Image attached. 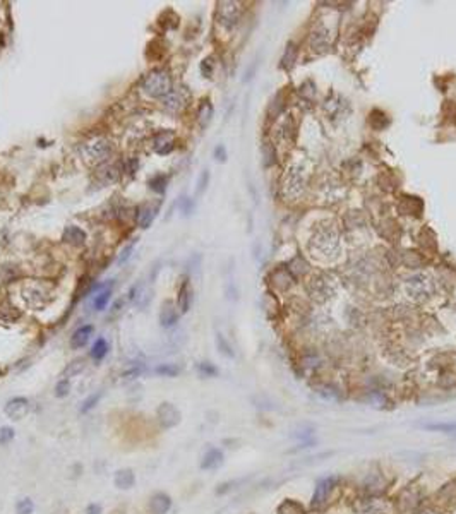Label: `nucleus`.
<instances>
[{
	"instance_id": "5",
	"label": "nucleus",
	"mask_w": 456,
	"mask_h": 514,
	"mask_svg": "<svg viewBox=\"0 0 456 514\" xmlns=\"http://www.w3.org/2000/svg\"><path fill=\"white\" fill-rule=\"evenodd\" d=\"M336 482H338L336 476H327V478H322V480L317 483L314 497H312V509H321L324 506L331 495L333 488L336 485Z\"/></svg>"
},
{
	"instance_id": "4",
	"label": "nucleus",
	"mask_w": 456,
	"mask_h": 514,
	"mask_svg": "<svg viewBox=\"0 0 456 514\" xmlns=\"http://www.w3.org/2000/svg\"><path fill=\"white\" fill-rule=\"evenodd\" d=\"M216 17L223 28L227 29L235 28L240 19V5L237 2H220Z\"/></svg>"
},
{
	"instance_id": "6",
	"label": "nucleus",
	"mask_w": 456,
	"mask_h": 514,
	"mask_svg": "<svg viewBox=\"0 0 456 514\" xmlns=\"http://www.w3.org/2000/svg\"><path fill=\"white\" fill-rule=\"evenodd\" d=\"M175 148V132L173 131H160L153 137V149L160 156H167Z\"/></svg>"
},
{
	"instance_id": "19",
	"label": "nucleus",
	"mask_w": 456,
	"mask_h": 514,
	"mask_svg": "<svg viewBox=\"0 0 456 514\" xmlns=\"http://www.w3.org/2000/svg\"><path fill=\"white\" fill-rule=\"evenodd\" d=\"M23 297H24V300H26L29 305H33V307H38V305H43V291L40 290V288L37 286H28V288H24L23 290Z\"/></svg>"
},
{
	"instance_id": "33",
	"label": "nucleus",
	"mask_w": 456,
	"mask_h": 514,
	"mask_svg": "<svg viewBox=\"0 0 456 514\" xmlns=\"http://www.w3.org/2000/svg\"><path fill=\"white\" fill-rule=\"evenodd\" d=\"M216 343H218V348H220V352L225 353L227 357H233V352H232V346L227 343V339H225L222 334H218L216 336Z\"/></svg>"
},
{
	"instance_id": "34",
	"label": "nucleus",
	"mask_w": 456,
	"mask_h": 514,
	"mask_svg": "<svg viewBox=\"0 0 456 514\" xmlns=\"http://www.w3.org/2000/svg\"><path fill=\"white\" fill-rule=\"evenodd\" d=\"M208 180H209V173L204 170V172L201 173V177H199L197 180V187H196V195H201L204 192V189H206V185H208Z\"/></svg>"
},
{
	"instance_id": "30",
	"label": "nucleus",
	"mask_w": 456,
	"mask_h": 514,
	"mask_svg": "<svg viewBox=\"0 0 456 514\" xmlns=\"http://www.w3.org/2000/svg\"><path fill=\"white\" fill-rule=\"evenodd\" d=\"M69 391H70V384L67 379L59 380L57 386H55V396H57V398H65V396L69 394Z\"/></svg>"
},
{
	"instance_id": "17",
	"label": "nucleus",
	"mask_w": 456,
	"mask_h": 514,
	"mask_svg": "<svg viewBox=\"0 0 456 514\" xmlns=\"http://www.w3.org/2000/svg\"><path fill=\"white\" fill-rule=\"evenodd\" d=\"M177 303H178V308H180V312H187L189 307H191V303H192V288H191V285H189L187 280L180 285Z\"/></svg>"
},
{
	"instance_id": "10",
	"label": "nucleus",
	"mask_w": 456,
	"mask_h": 514,
	"mask_svg": "<svg viewBox=\"0 0 456 514\" xmlns=\"http://www.w3.org/2000/svg\"><path fill=\"white\" fill-rule=\"evenodd\" d=\"M93 333H95V326H91V324H86V326L78 327L74 331L72 336H70V346H72L74 350H79V348L86 346V343L89 341V338H91V334Z\"/></svg>"
},
{
	"instance_id": "35",
	"label": "nucleus",
	"mask_w": 456,
	"mask_h": 514,
	"mask_svg": "<svg viewBox=\"0 0 456 514\" xmlns=\"http://www.w3.org/2000/svg\"><path fill=\"white\" fill-rule=\"evenodd\" d=\"M199 372H201L203 375H216L218 374V370L216 367H213L211 363H208V362H203V363H199Z\"/></svg>"
},
{
	"instance_id": "18",
	"label": "nucleus",
	"mask_w": 456,
	"mask_h": 514,
	"mask_svg": "<svg viewBox=\"0 0 456 514\" xmlns=\"http://www.w3.org/2000/svg\"><path fill=\"white\" fill-rule=\"evenodd\" d=\"M134 482H136V476L129 468H125V470H119L115 473V485L119 488L127 490V488H131L132 485H134Z\"/></svg>"
},
{
	"instance_id": "7",
	"label": "nucleus",
	"mask_w": 456,
	"mask_h": 514,
	"mask_svg": "<svg viewBox=\"0 0 456 514\" xmlns=\"http://www.w3.org/2000/svg\"><path fill=\"white\" fill-rule=\"evenodd\" d=\"M158 211H160V203L156 204H151V203H144L137 208V213H136V219H137V225L141 228H150L151 223L155 221V218L158 216Z\"/></svg>"
},
{
	"instance_id": "28",
	"label": "nucleus",
	"mask_w": 456,
	"mask_h": 514,
	"mask_svg": "<svg viewBox=\"0 0 456 514\" xmlns=\"http://www.w3.org/2000/svg\"><path fill=\"white\" fill-rule=\"evenodd\" d=\"M134 247H136V242H131V244H127V245L124 247V249L120 250L119 259H117V264H119V266L125 264V262L131 259V255H132V250H134Z\"/></svg>"
},
{
	"instance_id": "16",
	"label": "nucleus",
	"mask_w": 456,
	"mask_h": 514,
	"mask_svg": "<svg viewBox=\"0 0 456 514\" xmlns=\"http://www.w3.org/2000/svg\"><path fill=\"white\" fill-rule=\"evenodd\" d=\"M223 463V452L216 449V447H211L206 454H204L203 461H201V468L203 470H216L218 466H222Z\"/></svg>"
},
{
	"instance_id": "21",
	"label": "nucleus",
	"mask_w": 456,
	"mask_h": 514,
	"mask_svg": "<svg viewBox=\"0 0 456 514\" xmlns=\"http://www.w3.org/2000/svg\"><path fill=\"white\" fill-rule=\"evenodd\" d=\"M106 355H108V343H106V339L98 338L95 341L93 348H91V357H93V360H96V362H100V360H103Z\"/></svg>"
},
{
	"instance_id": "29",
	"label": "nucleus",
	"mask_w": 456,
	"mask_h": 514,
	"mask_svg": "<svg viewBox=\"0 0 456 514\" xmlns=\"http://www.w3.org/2000/svg\"><path fill=\"white\" fill-rule=\"evenodd\" d=\"M100 398H101V393L91 394L89 398H86V399H84V403H83V406H81V413H88L89 410H93L95 406L98 405Z\"/></svg>"
},
{
	"instance_id": "31",
	"label": "nucleus",
	"mask_w": 456,
	"mask_h": 514,
	"mask_svg": "<svg viewBox=\"0 0 456 514\" xmlns=\"http://www.w3.org/2000/svg\"><path fill=\"white\" fill-rule=\"evenodd\" d=\"M142 372V365H137V367H131L129 370H125V372H122V382H127V380H132V379H136V377H139Z\"/></svg>"
},
{
	"instance_id": "22",
	"label": "nucleus",
	"mask_w": 456,
	"mask_h": 514,
	"mask_svg": "<svg viewBox=\"0 0 456 514\" xmlns=\"http://www.w3.org/2000/svg\"><path fill=\"white\" fill-rule=\"evenodd\" d=\"M304 511L305 509L300 502L290 501V499H286V501L278 507V514H304Z\"/></svg>"
},
{
	"instance_id": "23",
	"label": "nucleus",
	"mask_w": 456,
	"mask_h": 514,
	"mask_svg": "<svg viewBox=\"0 0 456 514\" xmlns=\"http://www.w3.org/2000/svg\"><path fill=\"white\" fill-rule=\"evenodd\" d=\"M167 183H168V177L163 173H158L155 175L153 178H150V189L153 192L156 194H163L167 190Z\"/></svg>"
},
{
	"instance_id": "39",
	"label": "nucleus",
	"mask_w": 456,
	"mask_h": 514,
	"mask_svg": "<svg viewBox=\"0 0 456 514\" xmlns=\"http://www.w3.org/2000/svg\"><path fill=\"white\" fill-rule=\"evenodd\" d=\"M420 514H437V512H434V511H424V512H420Z\"/></svg>"
},
{
	"instance_id": "25",
	"label": "nucleus",
	"mask_w": 456,
	"mask_h": 514,
	"mask_svg": "<svg viewBox=\"0 0 456 514\" xmlns=\"http://www.w3.org/2000/svg\"><path fill=\"white\" fill-rule=\"evenodd\" d=\"M155 372L158 375H163V377H175V375L180 372V369H178L175 363H163V365H158L155 369Z\"/></svg>"
},
{
	"instance_id": "9",
	"label": "nucleus",
	"mask_w": 456,
	"mask_h": 514,
	"mask_svg": "<svg viewBox=\"0 0 456 514\" xmlns=\"http://www.w3.org/2000/svg\"><path fill=\"white\" fill-rule=\"evenodd\" d=\"M158 418H160L161 425L165 429H170V427L177 425L180 421V411H178L172 403H163L160 408H158Z\"/></svg>"
},
{
	"instance_id": "13",
	"label": "nucleus",
	"mask_w": 456,
	"mask_h": 514,
	"mask_svg": "<svg viewBox=\"0 0 456 514\" xmlns=\"http://www.w3.org/2000/svg\"><path fill=\"white\" fill-rule=\"evenodd\" d=\"M170 506H172L170 497H168L167 493H163V492L155 493V495L151 497L150 504H148V507H150V512L151 514H165L168 509H170Z\"/></svg>"
},
{
	"instance_id": "1",
	"label": "nucleus",
	"mask_w": 456,
	"mask_h": 514,
	"mask_svg": "<svg viewBox=\"0 0 456 514\" xmlns=\"http://www.w3.org/2000/svg\"><path fill=\"white\" fill-rule=\"evenodd\" d=\"M141 89L146 96L150 98H161L167 96L168 93L173 89L172 86V76L167 69H153L144 76V79L141 81Z\"/></svg>"
},
{
	"instance_id": "20",
	"label": "nucleus",
	"mask_w": 456,
	"mask_h": 514,
	"mask_svg": "<svg viewBox=\"0 0 456 514\" xmlns=\"http://www.w3.org/2000/svg\"><path fill=\"white\" fill-rule=\"evenodd\" d=\"M211 117H213V105L206 100V101H203L201 105H199V108H197V120H199V125H201V127H206L208 123L211 122Z\"/></svg>"
},
{
	"instance_id": "2",
	"label": "nucleus",
	"mask_w": 456,
	"mask_h": 514,
	"mask_svg": "<svg viewBox=\"0 0 456 514\" xmlns=\"http://www.w3.org/2000/svg\"><path fill=\"white\" fill-rule=\"evenodd\" d=\"M114 144L106 137H95L84 146V156L91 163H103L112 156Z\"/></svg>"
},
{
	"instance_id": "14",
	"label": "nucleus",
	"mask_w": 456,
	"mask_h": 514,
	"mask_svg": "<svg viewBox=\"0 0 456 514\" xmlns=\"http://www.w3.org/2000/svg\"><path fill=\"white\" fill-rule=\"evenodd\" d=\"M122 175V168L119 167L117 163H108V164H103L100 170H98V177L103 183H114L117 180L120 178Z\"/></svg>"
},
{
	"instance_id": "27",
	"label": "nucleus",
	"mask_w": 456,
	"mask_h": 514,
	"mask_svg": "<svg viewBox=\"0 0 456 514\" xmlns=\"http://www.w3.org/2000/svg\"><path fill=\"white\" fill-rule=\"evenodd\" d=\"M34 511V504L31 499H21L17 504H16V512L17 514H31Z\"/></svg>"
},
{
	"instance_id": "24",
	"label": "nucleus",
	"mask_w": 456,
	"mask_h": 514,
	"mask_svg": "<svg viewBox=\"0 0 456 514\" xmlns=\"http://www.w3.org/2000/svg\"><path fill=\"white\" fill-rule=\"evenodd\" d=\"M84 367H86V362H84L83 358L74 360V362H70L67 365V369L64 370V377H74V375H78V374L83 372Z\"/></svg>"
},
{
	"instance_id": "36",
	"label": "nucleus",
	"mask_w": 456,
	"mask_h": 514,
	"mask_svg": "<svg viewBox=\"0 0 456 514\" xmlns=\"http://www.w3.org/2000/svg\"><path fill=\"white\" fill-rule=\"evenodd\" d=\"M180 209H182L184 216H189V214L192 213V209H194L192 200L189 199V197H182V200H180Z\"/></svg>"
},
{
	"instance_id": "26",
	"label": "nucleus",
	"mask_w": 456,
	"mask_h": 514,
	"mask_svg": "<svg viewBox=\"0 0 456 514\" xmlns=\"http://www.w3.org/2000/svg\"><path fill=\"white\" fill-rule=\"evenodd\" d=\"M424 429L446 432V434H456V421H453V424H427L424 425Z\"/></svg>"
},
{
	"instance_id": "11",
	"label": "nucleus",
	"mask_w": 456,
	"mask_h": 514,
	"mask_svg": "<svg viewBox=\"0 0 456 514\" xmlns=\"http://www.w3.org/2000/svg\"><path fill=\"white\" fill-rule=\"evenodd\" d=\"M177 321H178V314H177L175 303L172 300H167L161 305V310H160V324L163 327H172V326H175Z\"/></svg>"
},
{
	"instance_id": "15",
	"label": "nucleus",
	"mask_w": 456,
	"mask_h": 514,
	"mask_svg": "<svg viewBox=\"0 0 456 514\" xmlns=\"http://www.w3.org/2000/svg\"><path fill=\"white\" fill-rule=\"evenodd\" d=\"M64 240L74 247H81L86 244V231L79 226L70 225L64 230Z\"/></svg>"
},
{
	"instance_id": "38",
	"label": "nucleus",
	"mask_w": 456,
	"mask_h": 514,
	"mask_svg": "<svg viewBox=\"0 0 456 514\" xmlns=\"http://www.w3.org/2000/svg\"><path fill=\"white\" fill-rule=\"evenodd\" d=\"M86 514H101V506L100 504H89L86 507Z\"/></svg>"
},
{
	"instance_id": "3",
	"label": "nucleus",
	"mask_w": 456,
	"mask_h": 514,
	"mask_svg": "<svg viewBox=\"0 0 456 514\" xmlns=\"http://www.w3.org/2000/svg\"><path fill=\"white\" fill-rule=\"evenodd\" d=\"M189 100H191V95H189V91L186 89V87H173V89L168 93L167 96H163L161 98V106L165 108V110L168 112H172V113H177V112H182L184 108L187 106V103Z\"/></svg>"
},
{
	"instance_id": "37",
	"label": "nucleus",
	"mask_w": 456,
	"mask_h": 514,
	"mask_svg": "<svg viewBox=\"0 0 456 514\" xmlns=\"http://www.w3.org/2000/svg\"><path fill=\"white\" fill-rule=\"evenodd\" d=\"M214 158L218 159V161H225L227 159V151H225V148L220 144V146H216V149H214Z\"/></svg>"
},
{
	"instance_id": "8",
	"label": "nucleus",
	"mask_w": 456,
	"mask_h": 514,
	"mask_svg": "<svg viewBox=\"0 0 456 514\" xmlns=\"http://www.w3.org/2000/svg\"><path fill=\"white\" fill-rule=\"evenodd\" d=\"M6 415L9 416V418H12V420H21L26 416L28 413V410H29V401L26 398H21V396H17V398H12V399H9L7 401V405H6Z\"/></svg>"
},
{
	"instance_id": "32",
	"label": "nucleus",
	"mask_w": 456,
	"mask_h": 514,
	"mask_svg": "<svg viewBox=\"0 0 456 514\" xmlns=\"http://www.w3.org/2000/svg\"><path fill=\"white\" fill-rule=\"evenodd\" d=\"M14 439V430L11 427H0V444L6 446Z\"/></svg>"
},
{
	"instance_id": "12",
	"label": "nucleus",
	"mask_w": 456,
	"mask_h": 514,
	"mask_svg": "<svg viewBox=\"0 0 456 514\" xmlns=\"http://www.w3.org/2000/svg\"><path fill=\"white\" fill-rule=\"evenodd\" d=\"M112 290H114V281L110 283V285H103L100 288L98 291L93 295V302H91V307L95 308V310H103V308L108 305V302H110V298H112Z\"/></svg>"
}]
</instances>
